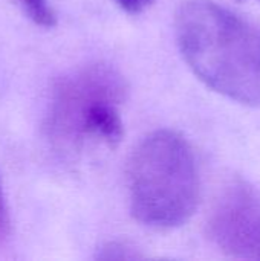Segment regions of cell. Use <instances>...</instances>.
<instances>
[{
    "instance_id": "2",
    "label": "cell",
    "mask_w": 260,
    "mask_h": 261,
    "mask_svg": "<svg viewBox=\"0 0 260 261\" xmlns=\"http://www.w3.org/2000/svg\"><path fill=\"white\" fill-rule=\"evenodd\" d=\"M129 197L133 217L146 226L172 229L198 210L201 177L195 151L178 132L147 135L129 162Z\"/></svg>"
},
{
    "instance_id": "6",
    "label": "cell",
    "mask_w": 260,
    "mask_h": 261,
    "mask_svg": "<svg viewBox=\"0 0 260 261\" xmlns=\"http://www.w3.org/2000/svg\"><path fill=\"white\" fill-rule=\"evenodd\" d=\"M26 8L31 18L44 28H51L55 23V12L49 5V0H20Z\"/></svg>"
},
{
    "instance_id": "7",
    "label": "cell",
    "mask_w": 260,
    "mask_h": 261,
    "mask_svg": "<svg viewBox=\"0 0 260 261\" xmlns=\"http://www.w3.org/2000/svg\"><path fill=\"white\" fill-rule=\"evenodd\" d=\"M9 234H11L9 208H8L5 191H3V185H2V180H0V246H3V243L8 240Z\"/></svg>"
},
{
    "instance_id": "8",
    "label": "cell",
    "mask_w": 260,
    "mask_h": 261,
    "mask_svg": "<svg viewBox=\"0 0 260 261\" xmlns=\"http://www.w3.org/2000/svg\"><path fill=\"white\" fill-rule=\"evenodd\" d=\"M155 0H116L120 8L129 14H141L153 5Z\"/></svg>"
},
{
    "instance_id": "3",
    "label": "cell",
    "mask_w": 260,
    "mask_h": 261,
    "mask_svg": "<svg viewBox=\"0 0 260 261\" xmlns=\"http://www.w3.org/2000/svg\"><path fill=\"white\" fill-rule=\"evenodd\" d=\"M127 92L123 75L97 63L60 78L52 89L44 132L58 151L72 153L87 141L115 147L124 136L120 112Z\"/></svg>"
},
{
    "instance_id": "5",
    "label": "cell",
    "mask_w": 260,
    "mask_h": 261,
    "mask_svg": "<svg viewBox=\"0 0 260 261\" xmlns=\"http://www.w3.org/2000/svg\"><path fill=\"white\" fill-rule=\"evenodd\" d=\"M97 260H138L143 255L132 246L123 242H107L101 248H98Z\"/></svg>"
},
{
    "instance_id": "4",
    "label": "cell",
    "mask_w": 260,
    "mask_h": 261,
    "mask_svg": "<svg viewBox=\"0 0 260 261\" xmlns=\"http://www.w3.org/2000/svg\"><path fill=\"white\" fill-rule=\"evenodd\" d=\"M213 243L228 257L260 260V190L245 180L230 184L208 220Z\"/></svg>"
},
{
    "instance_id": "1",
    "label": "cell",
    "mask_w": 260,
    "mask_h": 261,
    "mask_svg": "<svg viewBox=\"0 0 260 261\" xmlns=\"http://www.w3.org/2000/svg\"><path fill=\"white\" fill-rule=\"evenodd\" d=\"M176 43L192 72L213 92L260 107V26L211 0L184 2Z\"/></svg>"
}]
</instances>
